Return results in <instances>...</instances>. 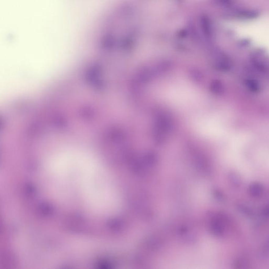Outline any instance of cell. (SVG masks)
<instances>
[{
  "label": "cell",
  "instance_id": "1",
  "mask_svg": "<svg viewBox=\"0 0 269 269\" xmlns=\"http://www.w3.org/2000/svg\"><path fill=\"white\" fill-rule=\"evenodd\" d=\"M245 86L249 90L253 93L259 92L260 90V84L254 79H248L245 82Z\"/></svg>",
  "mask_w": 269,
  "mask_h": 269
},
{
  "label": "cell",
  "instance_id": "2",
  "mask_svg": "<svg viewBox=\"0 0 269 269\" xmlns=\"http://www.w3.org/2000/svg\"><path fill=\"white\" fill-rule=\"evenodd\" d=\"M223 88H224L223 85L220 82L218 81V82H216L213 83V89L215 92L217 93H220L222 92L223 90H224Z\"/></svg>",
  "mask_w": 269,
  "mask_h": 269
}]
</instances>
